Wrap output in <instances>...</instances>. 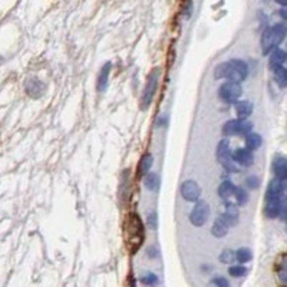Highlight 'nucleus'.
<instances>
[{
    "label": "nucleus",
    "instance_id": "nucleus-1",
    "mask_svg": "<svg viewBox=\"0 0 287 287\" xmlns=\"http://www.w3.org/2000/svg\"><path fill=\"white\" fill-rule=\"evenodd\" d=\"M247 75H248V66L241 59H231V60L223 62L214 69L216 79H226L229 82H244Z\"/></svg>",
    "mask_w": 287,
    "mask_h": 287
},
{
    "label": "nucleus",
    "instance_id": "nucleus-2",
    "mask_svg": "<svg viewBox=\"0 0 287 287\" xmlns=\"http://www.w3.org/2000/svg\"><path fill=\"white\" fill-rule=\"evenodd\" d=\"M123 232H125V243L129 251L134 254L142 246L145 232H144V224L135 213H129L125 219L123 224Z\"/></svg>",
    "mask_w": 287,
    "mask_h": 287
},
{
    "label": "nucleus",
    "instance_id": "nucleus-3",
    "mask_svg": "<svg viewBox=\"0 0 287 287\" xmlns=\"http://www.w3.org/2000/svg\"><path fill=\"white\" fill-rule=\"evenodd\" d=\"M286 38V25L276 23L273 26L267 28L261 35V52L263 55H270V52L280 46V43Z\"/></svg>",
    "mask_w": 287,
    "mask_h": 287
},
{
    "label": "nucleus",
    "instance_id": "nucleus-4",
    "mask_svg": "<svg viewBox=\"0 0 287 287\" xmlns=\"http://www.w3.org/2000/svg\"><path fill=\"white\" fill-rule=\"evenodd\" d=\"M217 161H219L221 167L229 171V172H240V167L234 161L232 158V152L230 150V141L229 139H221L217 145Z\"/></svg>",
    "mask_w": 287,
    "mask_h": 287
},
{
    "label": "nucleus",
    "instance_id": "nucleus-5",
    "mask_svg": "<svg viewBox=\"0 0 287 287\" xmlns=\"http://www.w3.org/2000/svg\"><path fill=\"white\" fill-rule=\"evenodd\" d=\"M160 73H161V69L154 68L150 72L148 78H147V83H145V88H144V92H142V98H141V108L145 111L151 105L154 95L158 89V83H160Z\"/></svg>",
    "mask_w": 287,
    "mask_h": 287
},
{
    "label": "nucleus",
    "instance_id": "nucleus-6",
    "mask_svg": "<svg viewBox=\"0 0 287 287\" xmlns=\"http://www.w3.org/2000/svg\"><path fill=\"white\" fill-rule=\"evenodd\" d=\"M241 95H243V88H241L240 83L226 81L220 86L219 98L224 104H229V105L230 104H235Z\"/></svg>",
    "mask_w": 287,
    "mask_h": 287
},
{
    "label": "nucleus",
    "instance_id": "nucleus-7",
    "mask_svg": "<svg viewBox=\"0 0 287 287\" xmlns=\"http://www.w3.org/2000/svg\"><path fill=\"white\" fill-rule=\"evenodd\" d=\"M253 129V123L241 119H230L223 125V134L226 137H235V135H247Z\"/></svg>",
    "mask_w": 287,
    "mask_h": 287
},
{
    "label": "nucleus",
    "instance_id": "nucleus-8",
    "mask_svg": "<svg viewBox=\"0 0 287 287\" xmlns=\"http://www.w3.org/2000/svg\"><path fill=\"white\" fill-rule=\"evenodd\" d=\"M210 217V204L207 201H201L198 200L194 207H192L191 213L188 216V220L194 227H203L207 220Z\"/></svg>",
    "mask_w": 287,
    "mask_h": 287
},
{
    "label": "nucleus",
    "instance_id": "nucleus-9",
    "mask_svg": "<svg viewBox=\"0 0 287 287\" xmlns=\"http://www.w3.org/2000/svg\"><path fill=\"white\" fill-rule=\"evenodd\" d=\"M179 192L182 195V198L185 201H190V203H197L201 197V187L198 185L197 181L194 179H187L181 184L179 187Z\"/></svg>",
    "mask_w": 287,
    "mask_h": 287
},
{
    "label": "nucleus",
    "instance_id": "nucleus-10",
    "mask_svg": "<svg viewBox=\"0 0 287 287\" xmlns=\"http://www.w3.org/2000/svg\"><path fill=\"white\" fill-rule=\"evenodd\" d=\"M238 216H240L238 207L234 203H231V201H226L224 205H223L220 219L223 220L229 227H232V226H235L238 223Z\"/></svg>",
    "mask_w": 287,
    "mask_h": 287
},
{
    "label": "nucleus",
    "instance_id": "nucleus-11",
    "mask_svg": "<svg viewBox=\"0 0 287 287\" xmlns=\"http://www.w3.org/2000/svg\"><path fill=\"white\" fill-rule=\"evenodd\" d=\"M232 158L238 167H251L254 163V154L247 148H237L232 152Z\"/></svg>",
    "mask_w": 287,
    "mask_h": 287
},
{
    "label": "nucleus",
    "instance_id": "nucleus-12",
    "mask_svg": "<svg viewBox=\"0 0 287 287\" xmlns=\"http://www.w3.org/2000/svg\"><path fill=\"white\" fill-rule=\"evenodd\" d=\"M274 178L279 181H286L287 178V160L283 155H277L273 160Z\"/></svg>",
    "mask_w": 287,
    "mask_h": 287
},
{
    "label": "nucleus",
    "instance_id": "nucleus-13",
    "mask_svg": "<svg viewBox=\"0 0 287 287\" xmlns=\"http://www.w3.org/2000/svg\"><path fill=\"white\" fill-rule=\"evenodd\" d=\"M110 75H111V63H105L99 75H98V82H96V91L99 94H104L108 88V82H110Z\"/></svg>",
    "mask_w": 287,
    "mask_h": 287
},
{
    "label": "nucleus",
    "instance_id": "nucleus-14",
    "mask_svg": "<svg viewBox=\"0 0 287 287\" xmlns=\"http://www.w3.org/2000/svg\"><path fill=\"white\" fill-rule=\"evenodd\" d=\"M286 62V54L283 49L276 48L274 51L270 52V59H269V68L272 70H277L279 68H282Z\"/></svg>",
    "mask_w": 287,
    "mask_h": 287
},
{
    "label": "nucleus",
    "instance_id": "nucleus-15",
    "mask_svg": "<svg viewBox=\"0 0 287 287\" xmlns=\"http://www.w3.org/2000/svg\"><path fill=\"white\" fill-rule=\"evenodd\" d=\"M234 105H235L234 107L235 108V115L241 121H246L247 118L253 114V104L248 102V101H237Z\"/></svg>",
    "mask_w": 287,
    "mask_h": 287
},
{
    "label": "nucleus",
    "instance_id": "nucleus-16",
    "mask_svg": "<svg viewBox=\"0 0 287 287\" xmlns=\"http://www.w3.org/2000/svg\"><path fill=\"white\" fill-rule=\"evenodd\" d=\"M45 89H46L45 83L39 81V79H36V78L29 79L28 83H26V92H28V95H30L32 98H39V96H42L43 92H45Z\"/></svg>",
    "mask_w": 287,
    "mask_h": 287
},
{
    "label": "nucleus",
    "instance_id": "nucleus-17",
    "mask_svg": "<svg viewBox=\"0 0 287 287\" xmlns=\"http://www.w3.org/2000/svg\"><path fill=\"white\" fill-rule=\"evenodd\" d=\"M235 187H237V185H234V182H231L230 179L223 181V182L220 184L219 190H217L220 198H223L224 201H230L231 198H234Z\"/></svg>",
    "mask_w": 287,
    "mask_h": 287
},
{
    "label": "nucleus",
    "instance_id": "nucleus-18",
    "mask_svg": "<svg viewBox=\"0 0 287 287\" xmlns=\"http://www.w3.org/2000/svg\"><path fill=\"white\" fill-rule=\"evenodd\" d=\"M152 163H154V157L151 155L150 152L144 154V155L141 157L139 163H138V170H137L138 175H139V177H145V175L150 172Z\"/></svg>",
    "mask_w": 287,
    "mask_h": 287
},
{
    "label": "nucleus",
    "instance_id": "nucleus-19",
    "mask_svg": "<svg viewBox=\"0 0 287 287\" xmlns=\"http://www.w3.org/2000/svg\"><path fill=\"white\" fill-rule=\"evenodd\" d=\"M244 142H246L247 150L254 152V151H257L260 147H261L263 138H261V135H259V134H256V132H250V134H247L246 135Z\"/></svg>",
    "mask_w": 287,
    "mask_h": 287
},
{
    "label": "nucleus",
    "instance_id": "nucleus-20",
    "mask_svg": "<svg viewBox=\"0 0 287 287\" xmlns=\"http://www.w3.org/2000/svg\"><path fill=\"white\" fill-rule=\"evenodd\" d=\"M229 226L223 221V220L217 217L216 221H214V224H213V227H211V234L214 235V237H217V238H223V237H226L227 235V232H229Z\"/></svg>",
    "mask_w": 287,
    "mask_h": 287
},
{
    "label": "nucleus",
    "instance_id": "nucleus-21",
    "mask_svg": "<svg viewBox=\"0 0 287 287\" xmlns=\"http://www.w3.org/2000/svg\"><path fill=\"white\" fill-rule=\"evenodd\" d=\"M144 178V187L148 190V191H157L158 188H160V184H161V181H160V177H158V174H155V172H148Z\"/></svg>",
    "mask_w": 287,
    "mask_h": 287
},
{
    "label": "nucleus",
    "instance_id": "nucleus-22",
    "mask_svg": "<svg viewBox=\"0 0 287 287\" xmlns=\"http://www.w3.org/2000/svg\"><path fill=\"white\" fill-rule=\"evenodd\" d=\"M234 200H235V205H246L248 201V192L244 187H235V192H234Z\"/></svg>",
    "mask_w": 287,
    "mask_h": 287
},
{
    "label": "nucleus",
    "instance_id": "nucleus-23",
    "mask_svg": "<svg viewBox=\"0 0 287 287\" xmlns=\"http://www.w3.org/2000/svg\"><path fill=\"white\" fill-rule=\"evenodd\" d=\"M251 259H253V254H251L250 248L243 247V248H238V250L235 251V260H237L240 264L248 263V261H251Z\"/></svg>",
    "mask_w": 287,
    "mask_h": 287
},
{
    "label": "nucleus",
    "instance_id": "nucleus-24",
    "mask_svg": "<svg viewBox=\"0 0 287 287\" xmlns=\"http://www.w3.org/2000/svg\"><path fill=\"white\" fill-rule=\"evenodd\" d=\"M274 81L280 88H286L287 85V70L285 66L274 70Z\"/></svg>",
    "mask_w": 287,
    "mask_h": 287
},
{
    "label": "nucleus",
    "instance_id": "nucleus-25",
    "mask_svg": "<svg viewBox=\"0 0 287 287\" xmlns=\"http://www.w3.org/2000/svg\"><path fill=\"white\" fill-rule=\"evenodd\" d=\"M139 282H141L144 286L154 287L158 285V276L155 273H152V272H147V273H144L141 276Z\"/></svg>",
    "mask_w": 287,
    "mask_h": 287
},
{
    "label": "nucleus",
    "instance_id": "nucleus-26",
    "mask_svg": "<svg viewBox=\"0 0 287 287\" xmlns=\"http://www.w3.org/2000/svg\"><path fill=\"white\" fill-rule=\"evenodd\" d=\"M277 274H279V279L282 282L283 286H286L287 283V263H286V257L282 259V263L279 264L277 267Z\"/></svg>",
    "mask_w": 287,
    "mask_h": 287
},
{
    "label": "nucleus",
    "instance_id": "nucleus-27",
    "mask_svg": "<svg viewBox=\"0 0 287 287\" xmlns=\"http://www.w3.org/2000/svg\"><path fill=\"white\" fill-rule=\"evenodd\" d=\"M220 261L224 263V264H231L232 261H235V251H232L230 248L224 250V251L220 254Z\"/></svg>",
    "mask_w": 287,
    "mask_h": 287
},
{
    "label": "nucleus",
    "instance_id": "nucleus-28",
    "mask_svg": "<svg viewBox=\"0 0 287 287\" xmlns=\"http://www.w3.org/2000/svg\"><path fill=\"white\" fill-rule=\"evenodd\" d=\"M229 274L231 277H243L247 274V269L243 264H235V266H231L229 269Z\"/></svg>",
    "mask_w": 287,
    "mask_h": 287
},
{
    "label": "nucleus",
    "instance_id": "nucleus-29",
    "mask_svg": "<svg viewBox=\"0 0 287 287\" xmlns=\"http://www.w3.org/2000/svg\"><path fill=\"white\" fill-rule=\"evenodd\" d=\"M208 287H230V283H229V280H227L226 277L217 276V277H214V279L210 280Z\"/></svg>",
    "mask_w": 287,
    "mask_h": 287
},
{
    "label": "nucleus",
    "instance_id": "nucleus-30",
    "mask_svg": "<svg viewBox=\"0 0 287 287\" xmlns=\"http://www.w3.org/2000/svg\"><path fill=\"white\" fill-rule=\"evenodd\" d=\"M260 184H261V181H260V178L257 175H250L246 179V185L248 188H251V190H257L260 187Z\"/></svg>",
    "mask_w": 287,
    "mask_h": 287
},
{
    "label": "nucleus",
    "instance_id": "nucleus-31",
    "mask_svg": "<svg viewBox=\"0 0 287 287\" xmlns=\"http://www.w3.org/2000/svg\"><path fill=\"white\" fill-rule=\"evenodd\" d=\"M192 12V0H184L182 3V13L185 14V17L188 19L191 16Z\"/></svg>",
    "mask_w": 287,
    "mask_h": 287
},
{
    "label": "nucleus",
    "instance_id": "nucleus-32",
    "mask_svg": "<svg viewBox=\"0 0 287 287\" xmlns=\"http://www.w3.org/2000/svg\"><path fill=\"white\" fill-rule=\"evenodd\" d=\"M147 224H148V227L152 229V230L157 229V213H155V211H152V213L148 214V217H147Z\"/></svg>",
    "mask_w": 287,
    "mask_h": 287
},
{
    "label": "nucleus",
    "instance_id": "nucleus-33",
    "mask_svg": "<svg viewBox=\"0 0 287 287\" xmlns=\"http://www.w3.org/2000/svg\"><path fill=\"white\" fill-rule=\"evenodd\" d=\"M147 254H148V257H151V259H155V257H158L160 251H158V248L155 246H151L150 248L147 250Z\"/></svg>",
    "mask_w": 287,
    "mask_h": 287
},
{
    "label": "nucleus",
    "instance_id": "nucleus-34",
    "mask_svg": "<svg viewBox=\"0 0 287 287\" xmlns=\"http://www.w3.org/2000/svg\"><path fill=\"white\" fill-rule=\"evenodd\" d=\"M282 7H286V4H287V0H276Z\"/></svg>",
    "mask_w": 287,
    "mask_h": 287
}]
</instances>
